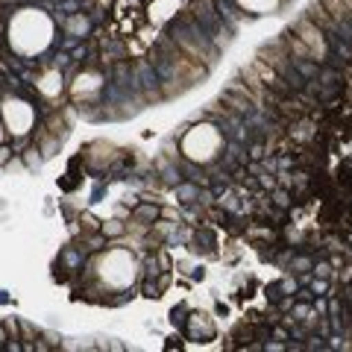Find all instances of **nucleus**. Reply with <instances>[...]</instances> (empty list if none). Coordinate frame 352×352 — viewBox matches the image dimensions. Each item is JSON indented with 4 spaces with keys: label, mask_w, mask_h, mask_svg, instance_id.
Returning a JSON list of instances; mask_svg holds the SVG:
<instances>
[{
    "label": "nucleus",
    "mask_w": 352,
    "mask_h": 352,
    "mask_svg": "<svg viewBox=\"0 0 352 352\" xmlns=\"http://www.w3.org/2000/svg\"><path fill=\"white\" fill-rule=\"evenodd\" d=\"M291 47L300 53V56H305V59H323L326 56L323 32H320V27H314L311 21H300V24H296Z\"/></svg>",
    "instance_id": "obj_1"
},
{
    "label": "nucleus",
    "mask_w": 352,
    "mask_h": 352,
    "mask_svg": "<svg viewBox=\"0 0 352 352\" xmlns=\"http://www.w3.org/2000/svg\"><path fill=\"white\" fill-rule=\"evenodd\" d=\"M217 150V132L214 126H197V132H191L188 141H185V153H188L191 159H212Z\"/></svg>",
    "instance_id": "obj_2"
},
{
    "label": "nucleus",
    "mask_w": 352,
    "mask_h": 352,
    "mask_svg": "<svg viewBox=\"0 0 352 352\" xmlns=\"http://www.w3.org/2000/svg\"><path fill=\"white\" fill-rule=\"evenodd\" d=\"M323 6H329L335 21H352V3L349 0H323Z\"/></svg>",
    "instance_id": "obj_3"
},
{
    "label": "nucleus",
    "mask_w": 352,
    "mask_h": 352,
    "mask_svg": "<svg viewBox=\"0 0 352 352\" xmlns=\"http://www.w3.org/2000/svg\"><path fill=\"white\" fill-rule=\"evenodd\" d=\"M244 6H252V9H267V6H273L276 0H241Z\"/></svg>",
    "instance_id": "obj_4"
},
{
    "label": "nucleus",
    "mask_w": 352,
    "mask_h": 352,
    "mask_svg": "<svg viewBox=\"0 0 352 352\" xmlns=\"http://www.w3.org/2000/svg\"><path fill=\"white\" fill-rule=\"evenodd\" d=\"M138 217H156V208H153V206H144V208H138Z\"/></svg>",
    "instance_id": "obj_5"
},
{
    "label": "nucleus",
    "mask_w": 352,
    "mask_h": 352,
    "mask_svg": "<svg viewBox=\"0 0 352 352\" xmlns=\"http://www.w3.org/2000/svg\"><path fill=\"white\" fill-rule=\"evenodd\" d=\"M3 340H9V338H6V329L0 326V344H3Z\"/></svg>",
    "instance_id": "obj_6"
},
{
    "label": "nucleus",
    "mask_w": 352,
    "mask_h": 352,
    "mask_svg": "<svg viewBox=\"0 0 352 352\" xmlns=\"http://www.w3.org/2000/svg\"><path fill=\"white\" fill-rule=\"evenodd\" d=\"M6 156H9V150H0V164L6 162Z\"/></svg>",
    "instance_id": "obj_7"
}]
</instances>
